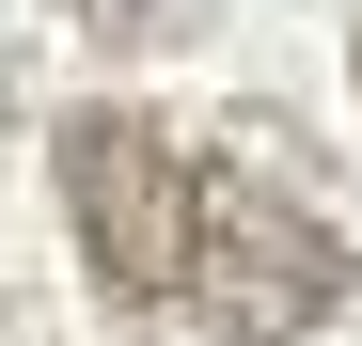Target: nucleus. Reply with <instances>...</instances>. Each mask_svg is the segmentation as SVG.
<instances>
[{
	"label": "nucleus",
	"mask_w": 362,
	"mask_h": 346,
	"mask_svg": "<svg viewBox=\"0 0 362 346\" xmlns=\"http://www.w3.org/2000/svg\"><path fill=\"white\" fill-rule=\"evenodd\" d=\"M47 173H64L95 299L173 315L189 346H315L346 315V283H362L346 237L299 189H268L236 157H189V126H158V110H110V95L64 110Z\"/></svg>",
	"instance_id": "nucleus-1"
},
{
	"label": "nucleus",
	"mask_w": 362,
	"mask_h": 346,
	"mask_svg": "<svg viewBox=\"0 0 362 346\" xmlns=\"http://www.w3.org/2000/svg\"><path fill=\"white\" fill-rule=\"evenodd\" d=\"M64 16H79L95 47H173V32L205 16V0H64Z\"/></svg>",
	"instance_id": "nucleus-2"
},
{
	"label": "nucleus",
	"mask_w": 362,
	"mask_h": 346,
	"mask_svg": "<svg viewBox=\"0 0 362 346\" xmlns=\"http://www.w3.org/2000/svg\"><path fill=\"white\" fill-rule=\"evenodd\" d=\"M346 79H362V32H346Z\"/></svg>",
	"instance_id": "nucleus-3"
}]
</instances>
